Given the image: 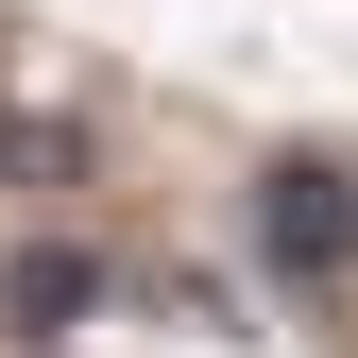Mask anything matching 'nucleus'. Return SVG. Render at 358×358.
Listing matches in <instances>:
<instances>
[{"label":"nucleus","instance_id":"obj_2","mask_svg":"<svg viewBox=\"0 0 358 358\" xmlns=\"http://www.w3.org/2000/svg\"><path fill=\"white\" fill-rule=\"evenodd\" d=\"M85 307V256H17V324H69Z\"/></svg>","mask_w":358,"mask_h":358},{"label":"nucleus","instance_id":"obj_1","mask_svg":"<svg viewBox=\"0 0 358 358\" xmlns=\"http://www.w3.org/2000/svg\"><path fill=\"white\" fill-rule=\"evenodd\" d=\"M256 256H273L290 290H324L358 256V171L341 154H273V188H256Z\"/></svg>","mask_w":358,"mask_h":358}]
</instances>
